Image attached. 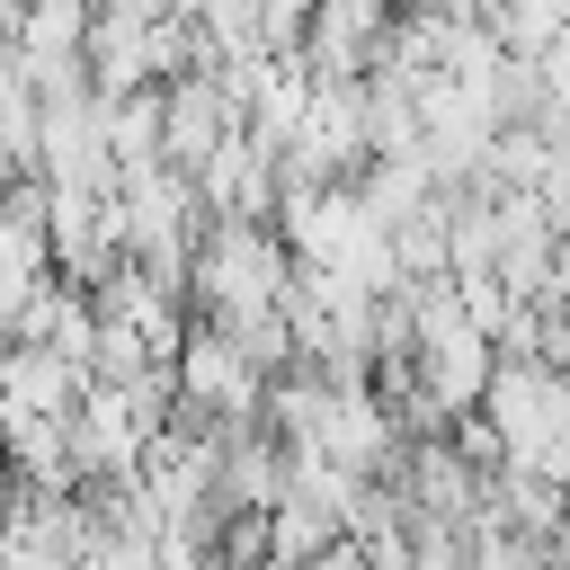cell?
Here are the masks:
<instances>
[{
  "label": "cell",
  "instance_id": "cell-1",
  "mask_svg": "<svg viewBox=\"0 0 570 570\" xmlns=\"http://www.w3.org/2000/svg\"><path fill=\"white\" fill-rule=\"evenodd\" d=\"M294 294V249L276 240V223H214L196 240V267H187V312L214 321V330H240L258 312H285Z\"/></svg>",
  "mask_w": 570,
  "mask_h": 570
},
{
  "label": "cell",
  "instance_id": "cell-2",
  "mask_svg": "<svg viewBox=\"0 0 570 570\" xmlns=\"http://www.w3.org/2000/svg\"><path fill=\"white\" fill-rule=\"evenodd\" d=\"M249 134V89H240V62L232 71H178L160 89V160L178 178H196L223 142Z\"/></svg>",
  "mask_w": 570,
  "mask_h": 570
},
{
  "label": "cell",
  "instance_id": "cell-3",
  "mask_svg": "<svg viewBox=\"0 0 570 570\" xmlns=\"http://www.w3.org/2000/svg\"><path fill=\"white\" fill-rule=\"evenodd\" d=\"M508 53H543L561 27H570V0H490V18H481Z\"/></svg>",
  "mask_w": 570,
  "mask_h": 570
}]
</instances>
